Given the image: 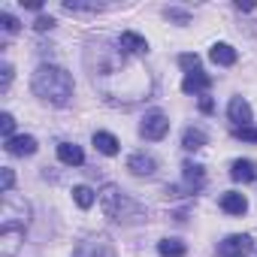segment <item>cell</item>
Listing matches in <instances>:
<instances>
[{"label":"cell","mask_w":257,"mask_h":257,"mask_svg":"<svg viewBox=\"0 0 257 257\" xmlns=\"http://www.w3.org/2000/svg\"><path fill=\"white\" fill-rule=\"evenodd\" d=\"M31 85H34V94L43 97V100L52 103V106H67L70 97H73V76H70L64 67H55V64L37 67Z\"/></svg>","instance_id":"cell-1"},{"label":"cell","mask_w":257,"mask_h":257,"mask_svg":"<svg viewBox=\"0 0 257 257\" xmlns=\"http://www.w3.org/2000/svg\"><path fill=\"white\" fill-rule=\"evenodd\" d=\"M100 203H103V212H106L109 218H115V221L127 218V209H134V206H131V200H127L115 185H106V188H103Z\"/></svg>","instance_id":"cell-2"},{"label":"cell","mask_w":257,"mask_h":257,"mask_svg":"<svg viewBox=\"0 0 257 257\" xmlns=\"http://www.w3.org/2000/svg\"><path fill=\"white\" fill-rule=\"evenodd\" d=\"M73 257H115V245L109 236H88L85 242H79Z\"/></svg>","instance_id":"cell-3"},{"label":"cell","mask_w":257,"mask_h":257,"mask_svg":"<svg viewBox=\"0 0 257 257\" xmlns=\"http://www.w3.org/2000/svg\"><path fill=\"white\" fill-rule=\"evenodd\" d=\"M140 134H143L146 140H152V143L164 140V137L170 134V118H167L164 112H149V115L143 118V124H140Z\"/></svg>","instance_id":"cell-4"},{"label":"cell","mask_w":257,"mask_h":257,"mask_svg":"<svg viewBox=\"0 0 257 257\" xmlns=\"http://www.w3.org/2000/svg\"><path fill=\"white\" fill-rule=\"evenodd\" d=\"M251 248H254L251 236H245V233H233V236H227V239L218 245V254H221V257H245Z\"/></svg>","instance_id":"cell-5"},{"label":"cell","mask_w":257,"mask_h":257,"mask_svg":"<svg viewBox=\"0 0 257 257\" xmlns=\"http://www.w3.org/2000/svg\"><path fill=\"white\" fill-rule=\"evenodd\" d=\"M22 242H25V230L22 227H0V254L4 257H16Z\"/></svg>","instance_id":"cell-6"},{"label":"cell","mask_w":257,"mask_h":257,"mask_svg":"<svg viewBox=\"0 0 257 257\" xmlns=\"http://www.w3.org/2000/svg\"><path fill=\"white\" fill-rule=\"evenodd\" d=\"M127 170H131L134 176H155L158 173V161L152 155H146V152H137V155L127 158Z\"/></svg>","instance_id":"cell-7"},{"label":"cell","mask_w":257,"mask_h":257,"mask_svg":"<svg viewBox=\"0 0 257 257\" xmlns=\"http://www.w3.org/2000/svg\"><path fill=\"white\" fill-rule=\"evenodd\" d=\"M227 115H230V121H233L236 127H248V124H251V106H248V100L233 97L230 106H227Z\"/></svg>","instance_id":"cell-8"},{"label":"cell","mask_w":257,"mask_h":257,"mask_svg":"<svg viewBox=\"0 0 257 257\" xmlns=\"http://www.w3.org/2000/svg\"><path fill=\"white\" fill-rule=\"evenodd\" d=\"M118 49L127 52V55H143V52H149V43H146V37H140L134 31H124L118 37Z\"/></svg>","instance_id":"cell-9"},{"label":"cell","mask_w":257,"mask_h":257,"mask_svg":"<svg viewBox=\"0 0 257 257\" xmlns=\"http://www.w3.org/2000/svg\"><path fill=\"white\" fill-rule=\"evenodd\" d=\"M212 88V79L203 73V70H194V73H188L185 79H182V91L185 94H203V91H209Z\"/></svg>","instance_id":"cell-10"},{"label":"cell","mask_w":257,"mask_h":257,"mask_svg":"<svg viewBox=\"0 0 257 257\" xmlns=\"http://www.w3.org/2000/svg\"><path fill=\"white\" fill-rule=\"evenodd\" d=\"M10 155H16V158H25V155H34L37 152V140L34 137H28V134H22V137H13V140H7V146H4Z\"/></svg>","instance_id":"cell-11"},{"label":"cell","mask_w":257,"mask_h":257,"mask_svg":"<svg viewBox=\"0 0 257 257\" xmlns=\"http://www.w3.org/2000/svg\"><path fill=\"white\" fill-rule=\"evenodd\" d=\"M209 58H212L215 64H221V67H233L239 55H236V49H233L230 43H215L212 52H209Z\"/></svg>","instance_id":"cell-12"},{"label":"cell","mask_w":257,"mask_h":257,"mask_svg":"<svg viewBox=\"0 0 257 257\" xmlns=\"http://www.w3.org/2000/svg\"><path fill=\"white\" fill-rule=\"evenodd\" d=\"M221 209H224L227 215H245L248 200H245L242 194H236V191H227V194H221Z\"/></svg>","instance_id":"cell-13"},{"label":"cell","mask_w":257,"mask_h":257,"mask_svg":"<svg viewBox=\"0 0 257 257\" xmlns=\"http://www.w3.org/2000/svg\"><path fill=\"white\" fill-rule=\"evenodd\" d=\"M58 158H61V164H67V167L85 164V152H82L79 146H73V143H61V146H58Z\"/></svg>","instance_id":"cell-14"},{"label":"cell","mask_w":257,"mask_h":257,"mask_svg":"<svg viewBox=\"0 0 257 257\" xmlns=\"http://www.w3.org/2000/svg\"><path fill=\"white\" fill-rule=\"evenodd\" d=\"M230 179H233V182H254V179H257V167H254V161H233V167H230Z\"/></svg>","instance_id":"cell-15"},{"label":"cell","mask_w":257,"mask_h":257,"mask_svg":"<svg viewBox=\"0 0 257 257\" xmlns=\"http://www.w3.org/2000/svg\"><path fill=\"white\" fill-rule=\"evenodd\" d=\"M206 146V134L200 131V127H188V131L182 134V149L185 152H200Z\"/></svg>","instance_id":"cell-16"},{"label":"cell","mask_w":257,"mask_h":257,"mask_svg":"<svg viewBox=\"0 0 257 257\" xmlns=\"http://www.w3.org/2000/svg\"><path fill=\"white\" fill-rule=\"evenodd\" d=\"M94 146H97V152H103L106 158H115V155H118V140H115L112 134H106V131H97V134H94Z\"/></svg>","instance_id":"cell-17"},{"label":"cell","mask_w":257,"mask_h":257,"mask_svg":"<svg viewBox=\"0 0 257 257\" xmlns=\"http://www.w3.org/2000/svg\"><path fill=\"white\" fill-rule=\"evenodd\" d=\"M158 254H161V257H185L188 248H185L182 239H161V242H158Z\"/></svg>","instance_id":"cell-18"},{"label":"cell","mask_w":257,"mask_h":257,"mask_svg":"<svg viewBox=\"0 0 257 257\" xmlns=\"http://www.w3.org/2000/svg\"><path fill=\"white\" fill-rule=\"evenodd\" d=\"M182 173H185V182H188L194 191L203 188V167H200V164H191V161H188V164L182 167Z\"/></svg>","instance_id":"cell-19"},{"label":"cell","mask_w":257,"mask_h":257,"mask_svg":"<svg viewBox=\"0 0 257 257\" xmlns=\"http://www.w3.org/2000/svg\"><path fill=\"white\" fill-rule=\"evenodd\" d=\"M73 200H76L82 209H91V206H94V200H97V194H94L88 185H76V188H73Z\"/></svg>","instance_id":"cell-20"},{"label":"cell","mask_w":257,"mask_h":257,"mask_svg":"<svg viewBox=\"0 0 257 257\" xmlns=\"http://www.w3.org/2000/svg\"><path fill=\"white\" fill-rule=\"evenodd\" d=\"M0 131H4V140H13V137H16V134H13V131H16V118H13L10 112L0 115Z\"/></svg>","instance_id":"cell-21"},{"label":"cell","mask_w":257,"mask_h":257,"mask_svg":"<svg viewBox=\"0 0 257 257\" xmlns=\"http://www.w3.org/2000/svg\"><path fill=\"white\" fill-rule=\"evenodd\" d=\"M236 140H245V143H257V127L254 124H248V127H236Z\"/></svg>","instance_id":"cell-22"},{"label":"cell","mask_w":257,"mask_h":257,"mask_svg":"<svg viewBox=\"0 0 257 257\" xmlns=\"http://www.w3.org/2000/svg\"><path fill=\"white\" fill-rule=\"evenodd\" d=\"M164 16H167V19H173V22H179V25H188V22H191V16H188L185 10H176V7L164 10Z\"/></svg>","instance_id":"cell-23"},{"label":"cell","mask_w":257,"mask_h":257,"mask_svg":"<svg viewBox=\"0 0 257 257\" xmlns=\"http://www.w3.org/2000/svg\"><path fill=\"white\" fill-rule=\"evenodd\" d=\"M179 64H182L185 70H191V73H194V70H200V58H197V55H191V52L179 55Z\"/></svg>","instance_id":"cell-24"},{"label":"cell","mask_w":257,"mask_h":257,"mask_svg":"<svg viewBox=\"0 0 257 257\" xmlns=\"http://www.w3.org/2000/svg\"><path fill=\"white\" fill-rule=\"evenodd\" d=\"M0 22H4V31H7V34H16V31L22 28V25H19V19H16V16H10V13H0Z\"/></svg>","instance_id":"cell-25"},{"label":"cell","mask_w":257,"mask_h":257,"mask_svg":"<svg viewBox=\"0 0 257 257\" xmlns=\"http://www.w3.org/2000/svg\"><path fill=\"white\" fill-rule=\"evenodd\" d=\"M64 10H70V13H97L100 7L97 4H64Z\"/></svg>","instance_id":"cell-26"},{"label":"cell","mask_w":257,"mask_h":257,"mask_svg":"<svg viewBox=\"0 0 257 257\" xmlns=\"http://www.w3.org/2000/svg\"><path fill=\"white\" fill-rule=\"evenodd\" d=\"M34 28H37L40 34H43V31H52V28H55V19H52V16H40V19L34 22Z\"/></svg>","instance_id":"cell-27"},{"label":"cell","mask_w":257,"mask_h":257,"mask_svg":"<svg viewBox=\"0 0 257 257\" xmlns=\"http://www.w3.org/2000/svg\"><path fill=\"white\" fill-rule=\"evenodd\" d=\"M0 176H4V194H10V191H13V185H16L13 170H10V167H4V173H0Z\"/></svg>","instance_id":"cell-28"},{"label":"cell","mask_w":257,"mask_h":257,"mask_svg":"<svg viewBox=\"0 0 257 257\" xmlns=\"http://www.w3.org/2000/svg\"><path fill=\"white\" fill-rule=\"evenodd\" d=\"M10 82H13V67H10V64H4V91L10 88Z\"/></svg>","instance_id":"cell-29"},{"label":"cell","mask_w":257,"mask_h":257,"mask_svg":"<svg viewBox=\"0 0 257 257\" xmlns=\"http://www.w3.org/2000/svg\"><path fill=\"white\" fill-rule=\"evenodd\" d=\"M200 109H203V112H212V109H215V103H212L209 97H203V100H200Z\"/></svg>","instance_id":"cell-30"},{"label":"cell","mask_w":257,"mask_h":257,"mask_svg":"<svg viewBox=\"0 0 257 257\" xmlns=\"http://www.w3.org/2000/svg\"><path fill=\"white\" fill-rule=\"evenodd\" d=\"M236 10H242V13H251V10H254V4H242V0H239V4H236Z\"/></svg>","instance_id":"cell-31"}]
</instances>
